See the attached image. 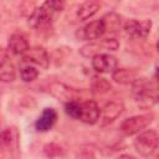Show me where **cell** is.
<instances>
[{"label":"cell","instance_id":"6da1fadb","mask_svg":"<svg viewBox=\"0 0 159 159\" xmlns=\"http://www.w3.org/2000/svg\"><path fill=\"white\" fill-rule=\"evenodd\" d=\"M65 6L63 1H58V0H48L45 1L40 7L35 9L32 11V14L29 16V24L30 26H32L34 29H43L47 27L52 19L53 15L56 12L62 11Z\"/></svg>","mask_w":159,"mask_h":159},{"label":"cell","instance_id":"7a4b0ae2","mask_svg":"<svg viewBox=\"0 0 159 159\" xmlns=\"http://www.w3.org/2000/svg\"><path fill=\"white\" fill-rule=\"evenodd\" d=\"M132 86L134 99L140 107L148 108L157 103L158 89L155 82H152L147 78H137Z\"/></svg>","mask_w":159,"mask_h":159},{"label":"cell","instance_id":"3957f363","mask_svg":"<svg viewBox=\"0 0 159 159\" xmlns=\"http://www.w3.org/2000/svg\"><path fill=\"white\" fill-rule=\"evenodd\" d=\"M158 142L159 137L157 130L148 129L137 135V138L134 139V147L138 150V153H140L144 157H149L158 149Z\"/></svg>","mask_w":159,"mask_h":159},{"label":"cell","instance_id":"277c9868","mask_svg":"<svg viewBox=\"0 0 159 159\" xmlns=\"http://www.w3.org/2000/svg\"><path fill=\"white\" fill-rule=\"evenodd\" d=\"M154 120V114L153 113H145V114H139L130 117L120 124V130L125 135H133L139 132H142L144 128H147L152 122Z\"/></svg>","mask_w":159,"mask_h":159},{"label":"cell","instance_id":"5b68a950","mask_svg":"<svg viewBox=\"0 0 159 159\" xmlns=\"http://www.w3.org/2000/svg\"><path fill=\"white\" fill-rule=\"evenodd\" d=\"M118 46L119 43L116 39L107 37V39H102V40L91 42L88 45H84L80 50V52L84 57H94L97 55H101L102 51H114L118 48Z\"/></svg>","mask_w":159,"mask_h":159},{"label":"cell","instance_id":"8992f818","mask_svg":"<svg viewBox=\"0 0 159 159\" xmlns=\"http://www.w3.org/2000/svg\"><path fill=\"white\" fill-rule=\"evenodd\" d=\"M106 34L104 30V24L102 21V19L99 20H94L91 21L89 24H87L86 26H83L82 29H80L76 32V36L80 40H88V41H96L99 37H102Z\"/></svg>","mask_w":159,"mask_h":159},{"label":"cell","instance_id":"52a82bcc","mask_svg":"<svg viewBox=\"0 0 159 159\" xmlns=\"http://www.w3.org/2000/svg\"><path fill=\"white\" fill-rule=\"evenodd\" d=\"M22 62L30 63V65H36L42 68H47L50 60L47 52L42 47H29V50L22 55Z\"/></svg>","mask_w":159,"mask_h":159},{"label":"cell","instance_id":"ba28073f","mask_svg":"<svg viewBox=\"0 0 159 159\" xmlns=\"http://www.w3.org/2000/svg\"><path fill=\"white\" fill-rule=\"evenodd\" d=\"M152 29V21L150 20H128L124 24V30L128 35L133 37H145Z\"/></svg>","mask_w":159,"mask_h":159},{"label":"cell","instance_id":"9c48e42d","mask_svg":"<svg viewBox=\"0 0 159 159\" xmlns=\"http://www.w3.org/2000/svg\"><path fill=\"white\" fill-rule=\"evenodd\" d=\"M93 68L99 73H108L113 72L117 67V60L114 56L108 53H101L93 57L92 60Z\"/></svg>","mask_w":159,"mask_h":159},{"label":"cell","instance_id":"30bf717a","mask_svg":"<svg viewBox=\"0 0 159 159\" xmlns=\"http://www.w3.org/2000/svg\"><path fill=\"white\" fill-rule=\"evenodd\" d=\"M99 111L101 109H99L98 104L92 99H87L84 102H81L80 120L88 123V124H94L99 118Z\"/></svg>","mask_w":159,"mask_h":159},{"label":"cell","instance_id":"8fae6325","mask_svg":"<svg viewBox=\"0 0 159 159\" xmlns=\"http://www.w3.org/2000/svg\"><path fill=\"white\" fill-rule=\"evenodd\" d=\"M7 50L12 55H24L29 50V41L27 36L22 32H15L10 36Z\"/></svg>","mask_w":159,"mask_h":159},{"label":"cell","instance_id":"7c38bea8","mask_svg":"<svg viewBox=\"0 0 159 159\" xmlns=\"http://www.w3.org/2000/svg\"><path fill=\"white\" fill-rule=\"evenodd\" d=\"M123 111V104L119 102H109L103 106V108L99 111V118L102 119L103 124H107L109 122H113L118 116H120Z\"/></svg>","mask_w":159,"mask_h":159},{"label":"cell","instance_id":"4fadbf2b","mask_svg":"<svg viewBox=\"0 0 159 159\" xmlns=\"http://www.w3.org/2000/svg\"><path fill=\"white\" fill-rule=\"evenodd\" d=\"M50 91L58 99H63V101H67V102L77 101L78 91H76V89H73V88H71V87H68V86H66L63 83H53V84H51Z\"/></svg>","mask_w":159,"mask_h":159},{"label":"cell","instance_id":"5bb4252c","mask_svg":"<svg viewBox=\"0 0 159 159\" xmlns=\"http://www.w3.org/2000/svg\"><path fill=\"white\" fill-rule=\"evenodd\" d=\"M16 77V71L12 61L6 55H0V81L12 82Z\"/></svg>","mask_w":159,"mask_h":159},{"label":"cell","instance_id":"9a60e30c","mask_svg":"<svg viewBox=\"0 0 159 159\" xmlns=\"http://www.w3.org/2000/svg\"><path fill=\"white\" fill-rule=\"evenodd\" d=\"M57 119V113L53 108H45L42 114L39 117V119L36 120V129L40 132H46L48 129L52 128V125L55 124Z\"/></svg>","mask_w":159,"mask_h":159},{"label":"cell","instance_id":"2e32d148","mask_svg":"<svg viewBox=\"0 0 159 159\" xmlns=\"http://www.w3.org/2000/svg\"><path fill=\"white\" fill-rule=\"evenodd\" d=\"M112 77L117 83L120 84H132L138 78L137 72L128 68H116L112 72Z\"/></svg>","mask_w":159,"mask_h":159},{"label":"cell","instance_id":"e0dca14e","mask_svg":"<svg viewBox=\"0 0 159 159\" xmlns=\"http://www.w3.org/2000/svg\"><path fill=\"white\" fill-rule=\"evenodd\" d=\"M98 10H99V4L97 1H86L78 7L77 16L80 20H87L92 17Z\"/></svg>","mask_w":159,"mask_h":159},{"label":"cell","instance_id":"ac0fdd59","mask_svg":"<svg viewBox=\"0 0 159 159\" xmlns=\"http://www.w3.org/2000/svg\"><path fill=\"white\" fill-rule=\"evenodd\" d=\"M102 21L104 24L106 32H116L120 26V17L114 12H111V14H107L106 16H103Z\"/></svg>","mask_w":159,"mask_h":159},{"label":"cell","instance_id":"d6986e66","mask_svg":"<svg viewBox=\"0 0 159 159\" xmlns=\"http://www.w3.org/2000/svg\"><path fill=\"white\" fill-rule=\"evenodd\" d=\"M20 76L25 82H31L37 78L39 76V71L35 66L30 65V63H25L21 62V67H20Z\"/></svg>","mask_w":159,"mask_h":159},{"label":"cell","instance_id":"ffe728a7","mask_svg":"<svg viewBox=\"0 0 159 159\" xmlns=\"http://www.w3.org/2000/svg\"><path fill=\"white\" fill-rule=\"evenodd\" d=\"M109 88H111V83L106 78L98 77V76L93 77V80H92V89L96 93H101V94L106 93V92L109 91Z\"/></svg>","mask_w":159,"mask_h":159},{"label":"cell","instance_id":"44dd1931","mask_svg":"<svg viewBox=\"0 0 159 159\" xmlns=\"http://www.w3.org/2000/svg\"><path fill=\"white\" fill-rule=\"evenodd\" d=\"M65 112L75 118V119H80L81 117V102L78 101H71V102H66L65 103Z\"/></svg>","mask_w":159,"mask_h":159},{"label":"cell","instance_id":"7402d4cb","mask_svg":"<svg viewBox=\"0 0 159 159\" xmlns=\"http://www.w3.org/2000/svg\"><path fill=\"white\" fill-rule=\"evenodd\" d=\"M118 159H135L134 157H132V155H129V154H122Z\"/></svg>","mask_w":159,"mask_h":159}]
</instances>
